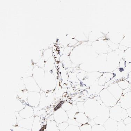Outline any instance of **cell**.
I'll use <instances>...</instances> for the list:
<instances>
[{
	"label": "cell",
	"instance_id": "obj_1",
	"mask_svg": "<svg viewBox=\"0 0 131 131\" xmlns=\"http://www.w3.org/2000/svg\"><path fill=\"white\" fill-rule=\"evenodd\" d=\"M101 105L97 100L91 98L84 102L85 114L88 118L93 119L100 113Z\"/></svg>",
	"mask_w": 131,
	"mask_h": 131
},
{
	"label": "cell",
	"instance_id": "obj_2",
	"mask_svg": "<svg viewBox=\"0 0 131 131\" xmlns=\"http://www.w3.org/2000/svg\"><path fill=\"white\" fill-rule=\"evenodd\" d=\"M128 116L127 110L119 105H116L110 108V118L117 122L123 121Z\"/></svg>",
	"mask_w": 131,
	"mask_h": 131
},
{
	"label": "cell",
	"instance_id": "obj_3",
	"mask_svg": "<svg viewBox=\"0 0 131 131\" xmlns=\"http://www.w3.org/2000/svg\"><path fill=\"white\" fill-rule=\"evenodd\" d=\"M100 99L105 106L110 108L117 104V101L106 88H104L99 94Z\"/></svg>",
	"mask_w": 131,
	"mask_h": 131
},
{
	"label": "cell",
	"instance_id": "obj_4",
	"mask_svg": "<svg viewBox=\"0 0 131 131\" xmlns=\"http://www.w3.org/2000/svg\"><path fill=\"white\" fill-rule=\"evenodd\" d=\"M53 99L54 97L53 94L42 92L41 93L40 101L39 106L37 107H33L34 112L41 110L44 108L48 106L52 103Z\"/></svg>",
	"mask_w": 131,
	"mask_h": 131
},
{
	"label": "cell",
	"instance_id": "obj_5",
	"mask_svg": "<svg viewBox=\"0 0 131 131\" xmlns=\"http://www.w3.org/2000/svg\"><path fill=\"white\" fill-rule=\"evenodd\" d=\"M110 108L101 106L99 115L93 119L95 124L103 125L110 118Z\"/></svg>",
	"mask_w": 131,
	"mask_h": 131
},
{
	"label": "cell",
	"instance_id": "obj_6",
	"mask_svg": "<svg viewBox=\"0 0 131 131\" xmlns=\"http://www.w3.org/2000/svg\"><path fill=\"white\" fill-rule=\"evenodd\" d=\"M41 93L35 92H28L27 103L32 107H37L40 101Z\"/></svg>",
	"mask_w": 131,
	"mask_h": 131
},
{
	"label": "cell",
	"instance_id": "obj_7",
	"mask_svg": "<svg viewBox=\"0 0 131 131\" xmlns=\"http://www.w3.org/2000/svg\"><path fill=\"white\" fill-rule=\"evenodd\" d=\"M24 83L26 89L28 92L40 93L41 90L35 80L31 77L25 79Z\"/></svg>",
	"mask_w": 131,
	"mask_h": 131
},
{
	"label": "cell",
	"instance_id": "obj_8",
	"mask_svg": "<svg viewBox=\"0 0 131 131\" xmlns=\"http://www.w3.org/2000/svg\"><path fill=\"white\" fill-rule=\"evenodd\" d=\"M53 115L54 121L59 124L67 122L69 119L67 112L62 108L58 109L54 112Z\"/></svg>",
	"mask_w": 131,
	"mask_h": 131
},
{
	"label": "cell",
	"instance_id": "obj_9",
	"mask_svg": "<svg viewBox=\"0 0 131 131\" xmlns=\"http://www.w3.org/2000/svg\"><path fill=\"white\" fill-rule=\"evenodd\" d=\"M56 87V82L54 78L47 77L44 78L41 90L45 92H48L54 90Z\"/></svg>",
	"mask_w": 131,
	"mask_h": 131
},
{
	"label": "cell",
	"instance_id": "obj_10",
	"mask_svg": "<svg viewBox=\"0 0 131 131\" xmlns=\"http://www.w3.org/2000/svg\"><path fill=\"white\" fill-rule=\"evenodd\" d=\"M116 105H119L123 108L127 109L131 107V91L121 96Z\"/></svg>",
	"mask_w": 131,
	"mask_h": 131
},
{
	"label": "cell",
	"instance_id": "obj_11",
	"mask_svg": "<svg viewBox=\"0 0 131 131\" xmlns=\"http://www.w3.org/2000/svg\"><path fill=\"white\" fill-rule=\"evenodd\" d=\"M106 89L117 101L119 100L122 95L123 90L119 86L117 83L112 84Z\"/></svg>",
	"mask_w": 131,
	"mask_h": 131
},
{
	"label": "cell",
	"instance_id": "obj_12",
	"mask_svg": "<svg viewBox=\"0 0 131 131\" xmlns=\"http://www.w3.org/2000/svg\"><path fill=\"white\" fill-rule=\"evenodd\" d=\"M34 116H32L29 118H23L18 122V126L27 129L32 130Z\"/></svg>",
	"mask_w": 131,
	"mask_h": 131
},
{
	"label": "cell",
	"instance_id": "obj_13",
	"mask_svg": "<svg viewBox=\"0 0 131 131\" xmlns=\"http://www.w3.org/2000/svg\"><path fill=\"white\" fill-rule=\"evenodd\" d=\"M20 116L23 118H29L34 116V112L33 107L27 105L23 109L19 112Z\"/></svg>",
	"mask_w": 131,
	"mask_h": 131
},
{
	"label": "cell",
	"instance_id": "obj_14",
	"mask_svg": "<svg viewBox=\"0 0 131 131\" xmlns=\"http://www.w3.org/2000/svg\"><path fill=\"white\" fill-rule=\"evenodd\" d=\"M118 123L117 121L109 118L103 126L106 131H117Z\"/></svg>",
	"mask_w": 131,
	"mask_h": 131
},
{
	"label": "cell",
	"instance_id": "obj_15",
	"mask_svg": "<svg viewBox=\"0 0 131 131\" xmlns=\"http://www.w3.org/2000/svg\"><path fill=\"white\" fill-rule=\"evenodd\" d=\"M74 119L77 122L83 125L87 124L88 122L89 118L87 117L85 113L78 112L74 116Z\"/></svg>",
	"mask_w": 131,
	"mask_h": 131
},
{
	"label": "cell",
	"instance_id": "obj_16",
	"mask_svg": "<svg viewBox=\"0 0 131 131\" xmlns=\"http://www.w3.org/2000/svg\"><path fill=\"white\" fill-rule=\"evenodd\" d=\"M41 119L39 116H34V122L32 125V131H39L41 128Z\"/></svg>",
	"mask_w": 131,
	"mask_h": 131
},
{
	"label": "cell",
	"instance_id": "obj_17",
	"mask_svg": "<svg viewBox=\"0 0 131 131\" xmlns=\"http://www.w3.org/2000/svg\"><path fill=\"white\" fill-rule=\"evenodd\" d=\"M59 124L54 120H48L47 122V129L48 131H59Z\"/></svg>",
	"mask_w": 131,
	"mask_h": 131
},
{
	"label": "cell",
	"instance_id": "obj_18",
	"mask_svg": "<svg viewBox=\"0 0 131 131\" xmlns=\"http://www.w3.org/2000/svg\"><path fill=\"white\" fill-rule=\"evenodd\" d=\"M14 104V111L16 112H19L25 107L26 105L23 104L21 101L18 98H16L15 100Z\"/></svg>",
	"mask_w": 131,
	"mask_h": 131
},
{
	"label": "cell",
	"instance_id": "obj_19",
	"mask_svg": "<svg viewBox=\"0 0 131 131\" xmlns=\"http://www.w3.org/2000/svg\"><path fill=\"white\" fill-rule=\"evenodd\" d=\"M67 112L69 118L70 119H74V116L76 114L79 112L78 107L76 105L73 104L72 107L69 111Z\"/></svg>",
	"mask_w": 131,
	"mask_h": 131
},
{
	"label": "cell",
	"instance_id": "obj_20",
	"mask_svg": "<svg viewBox=\"0 0 131 131\" xmlns=\"http://www.w3.org/2000/svg\"><path fill=\"white\" fill-rule=\"evenodd\" d=\"M28 91L26 89L20 90L18 92V96L21 101H27Z\"/></svg>",
	"mask_w": 131,
	"mask_h": 131
},
{
	"label": "cell",
	"instance_id": "obj_21",
	"mask_svg": "<svg viewBox=\"0 0 131 131\" xmlns=\"http://www.w3.org/2000/svg\"><path fill=\"white\" fill-rule=\"evenodd\" d=\"M117 83L119 86L123 90H125L127 88H130L131 86V84L129 83L126 80L119 81Z\"/></svg>",
	"mask_w": 131,
	"mask_h": 131
},
{
	"label": "cell",
	"instance_id": "obj_22",
	"mask_svg": "<svg viewBox=\"0 0 131 131\" xmlns=\"http://www.w3.org/2000/svg\"><path fill=\"white\" fill-rule=\"evenodd\" d=\"M79 112L85 113L84 102L83 101H78L76 103Z\"/></svg>",
	"mask_w": 131,
	"mask_h": 131
},
{
	"label": "cell",
	"instance_id": "obj_23",
	"mask_svg": "<svg viewBox=\"0 0 131 131\" xmlns=\"http://www.w3.org/2000/svg\"><path fill=\"white\" fill-rule=\"evenodd\" d=\"M92 131H106L103 125H95L92 127Z\"/></svg>",
	"mask_w": 131,
	"mask_h": 131
},
{
	"label": "cell",
	"instance_id": "obj_24",
	"mask_svg": "<svg viewBox=\"0 0 131 131\" xmlns=\"http://www.w3.org/2000/svg\"><path fill=\"white\" fill-rule=\"evenodd\" d=\"M79 128L81 131H92V126L88 123L82 125L79 127Z\"/></svg>",
	"mask_w": 131,
	"mask_h": 131
},
{
	"label": "cell",
	"instance_id": "obj_25",
	"mask_svg": "<svg viewBox=\"0 0 131 131\" xmlns=\"http://www.w3.org/2000/svg\"><path fill=\"white\" fill-rule=\"evenodd\" d=\"M73 105L69 102H66L62 105V108L66 112L69 111L72 107Z\"/></svg>",
	"mask_w": 131,
	"mask_h": 131
},
{
	"label": "cell",
	"instance_id": "obj_26",
	"mask_svg": "<svg viewBox=\"0 0 131 131\" xmlns=\"http://www.w3.org/2000/svg\"><path fill=\"white\" fill-rule=\"evenodd\" d=\"M64 131H81L79 127L74 125H69Z\"/></svg>",
	"mask_w": 131,
	"mask_h": 131
},
{
	"label": "cell",
	"instance_id": "obj_27",
	"mask_svg": "<svg viewBox=\"0 0 131 131\" xmlns=\"http://www.w3.org/2000/svg\"><path fill=\"white\" fill-rule=\"evenodd\" d=\"M69 126L68 123L67 122H64L60 123L58 125V127L59 130L64 131Z\"/></svg>",
	"mask_w": 131,
	"mask_h": 131
},
{
	"label": "cell",
	"instance_id": "obj_28",
	"mask_svg": "<svg viewBox=\"0 0 131 131\" xmlns=\"http://www.w3.org/2000/svg\"><path fill=\"white\" fill-rule=\"evenodd\" d=\"M67 122L68 123L69 125H74V126H76L80 127L82 125L81 123H79L77 122L74 119H71L69 118Z\"/></svg>",
	"mask_w": 131,
	"mask_h": 131
},
{
	"label": "cell",
	"instance_id": "obj_29",
	"mask_svg": "<svg viewBox=\"0 0 131 131\" xmlns=\"http://www.w3.org/2000/svg\"><path fill=\"white\" fill-rule=\"evenodd\" d=\"M126 125L123 123V121L118 122L117 131H125Z\"/></svg>",
	"mask_w": 131,
	"mask_h": 131
},
{
	"label": "cell",
	"instance_id": "obj_30",
	"mask_svg": "<svg viewBox=\"0 0 131 131\" xmlns=\"http://www.w3.org/2000/svg\"><path fill=\"white\" fill-rule=\"evenodd\" d=\"M13 131H32L31 130L27 129L24 128L22 127H20L19 126H17L14 127L13 129Z\"/></svg>",
	"mask_w": 131,
	"mask_h": 131
},
{
	"label": "cell",
	"instance_id": "obj_31",
	"mask_svg": "<svg viewBox=\"0 0 131 131\" xmlns=\"http://www.w3.org/2000/svg\"><path fill=\"white\" fill-rule=\"evenodd\" d=\"M45 112V110H41L34 112V116H39V117L42 115H43Z\"/></svg>",
	"mask_w": 131,
	"mask_h": 131
},
{
	"label": "cell",
	"instance_id": "obj_32",
	"mask_svg": "<svg viewBox=\"0 0 131 131\" xmlns=\"http://www.w3.org/2000/svg\"><path fill=\"white\" fill-rule=\"evenodd\" d=\"M123 123L125 125H128L131 123V117L128 116L123 120Z\"/></svg>",
	"mask_w": 131,
	"mask_h": 131
},
{
	"label": "cell",
	"instance_id": "obj_33",
	"mask_svg": "<svg viewBox=\"0 0 131 131\" xmlns=\"http://www.w3.org/2000/svg\"><path fill=\"white\" fill-rule=\"evenodd\" d=\"M88 123L89 124V125H91L92 127V126L96 125L95 122H94V121L93 119H89V121L88 122Z\"/></svg>",
	"mask_w": 131,
	"mask_h": 131
},
{
	"label": "cell",
	"instance_id": "obj_34",
	"mask_svg": "<svg viewBox=\"0 0 131 131\" xmlns=\"http://www.w3.org/2000/svg\"><path fill=\"white\" fill-rule=\"evenodd\" d=\"M125 131H131V123L126 125Z\"/></svg>",
	"mask_w": 131,
	"mask_h": 131
},
{
	"label": "cell",
	"instance_id": "obj_35",
	"mask_svg": "<svg viewBox=\"0 0 131 131\" xmlns=\"http://www.w3.org/2000/svg\"><path fill=\"white\" fill-rule=\"evenodd\" d=\"M130 91V88H127L123 90V92H122V94H126L128 93V92H129Z\"/></svg>",
	"mask_w": 131,
	"mask_h": 131
},
{
	"label": "cell",
	"instance_id": "obj_36",
	"mask_svg": "<svg viewBox=\"0 0 131 131\" xmlns=\"http://www.w3.org/2000/svg\"><path fill=\"white\" fill-rule=\"evenodd\" d=\"M127 113L129 117H131V107L127 110Z\"/></svg>",
	"mask_w": 131,
	"mask_h": 131
},
{
	"label": "cell",
	"instance_id": "obj_37",
	"mask_svg": "<svg viewBox=\"0 0 131 131\" xmlns=\"http://www.w3.org/2000/svg\"><path fill=\"white\" fill-rule=\"evenodd\" d=\"M129 78H128L127 81L129 82V83L131 84V72L129 74Z\"/></svg>",
	"mask_w": 131,
	"mask_h": 131
},
{
	"label": "cell",
	"instance_id": "obj_38",
	"mask_svg": "<svg viewBox=\"0 0 131 131\" xmlns=\"http://www.w3.org/2000/svg\"><path fill=\"white\" fill-rule=\"evenodd\" d=\"M130 91H131V87H130Z\"/></svg>",
	"mask_w": 131,
	"mask_h": 131
},
{
	"label": "cell",
	"instance_id": "obj_39",
	"mask_svg": "<svg viewBox=\"0 0 131 131\" xmlns=\"http://www.w3.org/2000/svg\"><path fill=\"white\" fill-rule=\"evenodd\" d=\"M59 131H60V130H59Z\"/></svg>",
	"mask_w": 131,
	"mask_h": 131
}]
</instances>
